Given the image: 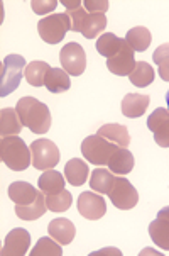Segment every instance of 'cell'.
Here are the masks:
<instances>
[{"mask_svg":"<svg viewBox=\"0 0 169 256\" xmlns=\"http://www.w3.org/2000/svg\"><path fill=\"white\" fill-rule=\"evenodd\" d=\"M61 4L64 7H66V10H76V8H80L81 6H83V2H80V0H75V2H73V0H61Z\"/></svg>","mask_w":169,"mask_h":256,"instance_id":"cell-36","label":"cell"},{"mask_svg":"<svg viewBox=\"0 0 169 256\" xmlns=\"http://www.w3.org/2000/svg\"><path fill=\"white\" fill-rule=\"evenodd\" d=\"M15 110L22 120L24 128L31 129L34 134H44L51 128V112L46 104L34 97H22L17 100Z\"/></svg>","mask_w":169,"mask_h":256,"instance_id":"cell-1","label":"cell"},{"mask_svg":"<svg viewBox=\"0 0 169 256\" xmlns=\"http://www.w3.org/2000/svg\"><path fill=\"white\" fill-rule=\"evenodd\" d=\"M44 86L51 94H61L66 92L71 86V80H69V75L63 68H51L46 75Z\"/></svg>","mask_w":169,"mask_h":256,"instance_id":"cell-24","label":"cell"},{"mask_svg":"<svg viewBox=\"0 0 169 256\" xmlns=\"http://www.w3.org/2000/svg\"><path fill=\"white\" fill-rule=\"evenodd\" d=\"M22 128L24 124L15 109L7 107V109L0 110V134H2V138L17 136V134H20V131H22Z\"/></svg>","mask_w":169,"mask_h":256,"instance_id":"cell-18","label":"cell"},{"mask_svg":"<svg viewBox=\"0 0 169 256\" xmlns=\"http://www.w3.org/2000/svg\"><path fill=\"white\" fill-rule=\"evenodd\" d=\"M59 62H61L63 70L68 75L80 76L86 70V54L85 50L78 42H68L59 53Z\"/></svg>","mask_w":169,"mask_h":256,"instance_id":"cell-8","label":"cell"},{"mask_svg":"<svg viewBox=\"0 0 169 256\" xmlns=\"http://www.w3.org/2000/svg\"><path fill=\"white\" fill-rule=\"evenodd\" d=\"M47 206H46V195L39 192L37 198L29 206H17L15 204V216L22 220H36L46 214Z\"/></svg>","mask_w":169,"mask_h":256,"instance_id":"cell-21","label":"cell"},{"mask_svg":"<svg viewBox=\"0 0 169 256\" xmlns=\"http://www.w3.org/2000/svg\"><path fill=\"white\" fill-rule=\"evenodd\" d=\"M107 166H108V170L112 173H115V175H120V176L127 175V173H131L134 170V154L127 148H119V150L110 156Z\"/></svg>","mask_w":169,"mask_h":256,"instance_id":"cell-16","label":"cell"},{"mask_svg":"<svg viewBox=\"0 0 169 256\" xmlns=\"http://www.w3.org/2000/svg\"><path fill=\"white\" fill-rule=\"evenodd\" d=\"M154 68L147 62H137L134 72L129 75V80L136 86H147L154 82Z\"/></svg>","mask_w":169,"mask_h":256,"instance_id":"cell-29","label":"cell"},{"mask_svg":"<svg viewBox=\"0 0 169 256\" xmlns=\"http://www.w3.org/2000/svg\"><path fill=\"white\" fill-rule=\"evenodd\" d=\"M31 256H63L61 244L54 241L53 238H41L32 251H29Z\"/></svg>","mask_w":169,"mask_h":256,"instance_id":"cell-30","label":"cell"},{"mask_svg":"<svg viewBox=\"0 0 169 256\" xmlns=\"http://www.w3.org/2000/svg\"><path fill=\"white\" fill-rule=\"evenodd\" d=\"M153 60L159 68V76L164 82H169V42H164L154 51Z\"/></svg>","mask_w":169,"mask_h":256,"instance_id":"cell-32","label":"cell"},{"mask_svg":"<svg viewBox=\"0 0 169 256\" xmlns=\"http://www.w3.org/2000/svg\"><path fill=\"white\" fill-rule=\"evenodd\" d=\"M31 246V234L22 228H15L5 236L2 256H24Z\"/></svg>","mask_w":169,"mask_h":256,"instance_id":"cell-11","label":"cell"},{"mask_svg":"<svg viewBox=\"0 0 169 256\" xmlns=\"http://www.w3.org/2000/svg\"><path fill=\"white\" fill-rule=\"evenodd\" d=\"M83 6L88 14H105L110 4L107 0H85Z\"/></svg>","mask_w":169,"mask_h":256,"instance_id":"cell-34","label":"cell"},{"mask_svg":"<svg viewBox=\"0 0 169 256\" xmlns=\"http://www.w3.org/2000/svg\"><path fill=\"white\" fill-rule=\"evenodd\" d=\"M120 146L114 144L105 138L98 136V134H93V136L85 138L83 142H81V154L88 163L97 164V166H105L108 164V160L110 156L119 150Z\"/></svg>","mask_w":169,"mask_h":256,"instance_id":"cell-4","label":"cell"},{"mask_svg":"<svg viewBox=\"0 0 169 256\" xmlns=\"http://www.w3.org/2000/svg\"><path fill=\"white\" fill-rule=\"evenodd\" d=\"M73 204V197L68 190H61L59 194L54 195H46V206L47 210L51 212H64L71 207Z\"/></svg>","mask_w":169,"mask_h":256,"instance_id":"cell-31","label":"cell"},{"mask_svg":"<svg viewBox=\"0 0 169 256\" xmlns=\"http://www.w3.org/2000/svg\"><path fill=\"white\" fill-rule=\"evenodd\" d=\"M47 232L54 241H58L59 244H69L76 236V228L71 220L68 219H53L47 226Z\"/></svg>","mask_w":169,"mask_h":256,"instance_id":"cell-13","label":"cell"},{"mask_svg":"<svg viewBox=\"0 0 169 256\" xmlns=\"http://www.w3.org/2000/svg\"><path fill=\"white\" fill-rule=\"evenodd\" d=\"M166 104H168V110H169V90H168V94H166Z\"/></svg>","mask_w":169,"mask_h":256,"instance_id":"cell-39","label":"cell"},{"mask_svg":"<svg viewBox=\"0 0 169 256\" xmlns=\"http://www.w3.org/2000/svg\"><path fill=\"white\" fill-rule=\"evenodd\" d=\"M66 14L69 17V20H71V31L73 32H80L81 31V24H83V20L86 19V16H88V12L85 10V7H80L76 8V10H66Z\"/></svg>","mask_w":169,"mask_h":256,"instance_id":"cell-33","label":"cell"},{"mask_svg":"<svg viewBox=\"0 0 169 256\" xmlns=\"http://www.w3.org/2000/svg\"><path fill=\"white\" fill-rule=\"evenodd\" d=\"M25 60L20 54H7L0 70V95L7 97L15 92L25 72Z\"/></svg>","mask_w":169,"mask_h":256,"instance_id":"cell-3","label":"cell"},{"mask_svg":"<svg viewBox=\"0 0 169 256\" xmlns=\"http://www.w3.org/2000/svg\"><path fill=\"white\" fill-rule=\"evenodd\" d=\"M51 70V66L47 64L46 62H31L25 66V72H24V76L27 80L29 85L32 86H42L44 85V80H46V75L47 72Z\"/></svg>","mask_w":169,"mask_h":256,"instance_id":"cell-26","label":"cell"},{"mask_svg":"<svg viewBox=\"0 0 169 256\" xmlns=\"http://www.w3.org/2000/svg\"><path fill=\"white\" fill-rule=\"evenodd\" d=\"M64 178L73 186H80L88 180V164L80 158H73L64 164Z\"/></svg>","mask_w":169,"mask_h":256,"instance_id":"cell-17","label":"cell"},{"mask_svg":"<svg viewBox=\"0 0 169 256\" xmlns=\"http://www.w3.org/2000/svg\"><path fill=\"white\" fill-rule=\"evenodd\" d=\"M149 236L164 251H169V222L156 219L149 224Z\"/></svg>","mask_w":169,"mask_h":256,"instance_id":"cell-28","label":"cell"},{"mask_svg":"<svg viewBox=\"0 0 169 256\" xmlns=\"http://www.w3.org/2000/svg\"><path fill=\"white\" fill-rule=\"evenodd\" d=\"M76 206H78V212H80L85 219H90V220L102 219L107 212V204H105V198L102 197V194L83 192L78 197Z\"/></svg>","mask_w":169,"mask_h":256,"instance_id":"cell-9","label":"cell"},{"mask_svg":"<svg viewBox=\"0 0 169 256\" xmlns=\"http://www.w3.org/2000/svg\"><path fill=\"white\" fill-rule=\"evenodd\" d=\"M0 158L12 172H24L32 163L31 148L19 136H7L0 140Z\"/></svg>","mask_w":169,"mask_h":256,"instance_id":"cell-2","label":"cell"},{"mask_svg":"<svg viewBox=\"0 0 169 256\" xmlns=\"http://www.w3.org/2000/svg\"><path fill=\"white\" fill-rule=\"evenodd\" d=\"M100 254H115V256H120L122 251H119L117 248H105V250H100V251H95L92 253V256H100Z\"/></svg>","mask_w":169,"mask_h":256,"instance_id":"cell-37","label":"cell"},{"mask_svg":"<svg viewBox=\"0 0 169 256\" xmlns=\"http://www.w3.org/2000/svg\"><path fill=\"white\" fill-rule=\"evenodd\" d=\"M158 219L168 220V222H169V206L164 207V209H161V210L158 212Z\"/></svg>","mask_w":169,"mask_h":256,"instance_id":"cell-38","label":"cell"},{"mask_svg":"<svg viewBox=\"0 0 169 256\" xmlns=\"http://www.w3.org/2000/svg\"><path fill=\"white\" fill-rule=\"evenodd\" d=\"M68 31H71V20H69L66 12L47 16L37 22L39 36L47 44H58V42H61Z\"/></svg>","mask_w":169,"mask_h":256,"instance_id":"cell-5","label":"cell"},{"mask_svg":"<svg viewBox=\"0 0 169 256\" xmlns=\"http://www.w3.org/2000/svg\"><path fill=\"white\" fill-rule=\"evenodd\" d=\"M41 190L34 188L27 182H14L8 185V197L12 202H15L17 206H29L37 198V195Z\"/></svg>","mask_w":169,"mask_h":256,"instance_id":"cell-15","label":"cell"},{"mask_svg":"<svg viewBox=\"0 0 169 256\" xmlns=\"http://www.w3.org/2000/svg\"><path fill=\"white\" fill-rule=\"evenodd\" d=\"M31 154H32V166L36 170H53L59 163V150L53 141L49 140H37L31 142Z\"/></svg>","mask_w":169,"mask_h":256,"instance_id":"cell-6","label":"cell"},{"mask_svg":"<svg viewBox=\"0 0 169 256\" xmlns=\"http://www.w3.org/2000/svg\"><path fill=\"white\" fill-rule=\"evenodd\" d=\"M98 136L105 138L120 148H127L131 144V136H129L127 128L122 124H103L100 129L97 131Z\"/></svg>","mask_w":169,"mask_h":256,"instance_id":"cell-20","label":"cell"},{"mask_svg":"<svg viewBox=\"0 0 169 256\" xmlns=\"http://www.w3.org/2000/svg\"><path fill=\"white\" fill-rule=\"evenodd\" d=\"M115 180H117L115 173H112L110 170H103V168H97L90 175V186H92L93 192L108 195L115 184Z\"/></svg>","mask_w":169,"mask_h":256,"instance_id":"cell-22","label":"cell"},{"mask_svg":"<svg viewBox=\"0 0 169 256\" xmlns=\"http://www.w3.org/2000/svg\"><path fill=\"white\" fill-rule=\"evenodd\" d=\"M136 60H134V50L131 48L127 41H125L124 48L120 50L119 54H115L114 58L107 60V68L110 73H114L117 76H129L136 68Z\"/></svg>","mask_w":169,"mask_h":256,"instance_id":"cell-12","label":"cell"},{"mask_svg":"<svg viewBox=\"0 0 169 256\" xmlns=\"http://www.w3.org/2000/svg\"><path fill=\"white\" fill-rule=\"evenodd\" d=\"M147 128L153 131L158 146L169 148V110L164 107L156 109L147 119Z\"/></svg>","mask_w":169,"mask_h":256,"instance_id":"cell-10","label":"cell"},{"mask_svg":"<svg viewBox=\"0 0 169 256\" xmlns=\"http://www.w3.org/2000/svg\"><path fill=\"white\" fill-rule=\"evenodd\" d=\"M108 197H110L112 204L120 210L132 209V207H136L139 202V194H137L136 186H134L127 178H124V176H117V180H115L114 186H112Z\"/></svg>","mask_w":169,"mask_h":256,"instance_id":"cell-7","label":"cell"},{"mask_svg":"<svg viewBox=\"0 0 169 256\" xmlns=\"http://www.w3.org/2000/svg\"><path fill=\"white\" fill-rule=\"evenodd\" d=\"M64 184H66L64 175H61V173L56 172V170H46L37 180L39 190H41L44 195L59 194L61 190H64Z\"/></svg>","mask_w":169,"mask_h":256,"instance_id":"cell-19","label":"cell"},{"mask_svg":"<svg viewBox=\"0 0 169 256\" xmlns=\"http://www.w3.org/2000/svg\"><path fill=\"white\" fill-rule=\"evenodd\" d=\"M56 6H58L56 0H49V2H46V0H32L31 2L32 10L39 16H44V14H47V12H53L56 8Z\"/></svg>","mask_w":169,"mask_h":256,"instance_id":"cell-35","label":"cell"},{"mask_svg":"<svg viewBox=\"0 0 169 256\" xmlns=\"http://www.w3.org/2000/svg\"><path fill=\"white\" fill-rule=\"evenodd\" d=\"M124 44H125V38H119L112 32H107L102 34L97 39V51L108 60V58H114L115 54H119Z\"/></svg>","mask_w":169,"mask_h":256,"instance_id":"cell-23","label":"cell"},{"mask_svg":"<svg viewBox=\"0 0 169 256\" xmlns=\"http://www.w3.org/2000/svg\"><path fill=\"white\" fill-rule=\"evenodd\" d=\"M107 28V17L105 14H88L86 19L81 24V34L86 39H95L98 34H102L103 29Z\"/></svg>","mask_w":169,"mask_h":256,"instance_id":"cell-27","label":"cell"},{"mask_svg":"<svg viewBox=\"0 0 169 256\" xmlns=\"http://www.w3.org/2000/svg\"><path fill=\"white\" fill-rule=\"evenodd\" d=\"M125 41L131 44L134 51H146L147 48L151 46V41H153V36H151L149 29L144 28V26H137V28H132L131 31L125 36Z\"/></svg>","mask_w":169,"mask_h":256,"instance_id":"cell-25","label":"cell"},{"mask_svg":"<svg viewBox=\"0 0 169 256\" xmlns=\"http://www.w3.org/2000/svg\"><path fill=\"white\" fill-rule=\"evenodd\" d=\"M151 104V97L149 95H142V94H127L122 100V114L125 117H131V119H136V117H141L142 114H146L147 107Z\"/></svg>","mask_w":169,"mask_h":256,"instance_id":"cell-14","label":"cell"}]
</instances>
